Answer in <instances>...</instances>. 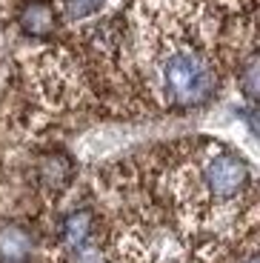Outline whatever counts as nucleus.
I'll list each match as a JSON object with an SVG mask.
<instances>
[{
	"label": "nucleus",
	"mask_w": 260,
	"mask_h": 263,
	"mask_svg": "<svg viewBox=\"0 0 260 263\" xmlns=\"http://www.w3.org/2000/svg\"><path fill=\"white\" fill-rule=\"evenodd\" d=\"M240 86H243V95L249 100L257 98V54H249L246 63L240 66Z\"/></svg>",
	"instance_id": "nucleus-7"
},
{
	"label": "nucleus",
	"mask_w": 260,
	"mask_h": 263,
	"mask_svg": "<svg viewBox=\"0 0 260 263\" xmlns=\"http://www.w3.org/2000/svg\"><path fill=\"white\" fill-rule=\"evenodd\" d=\"M32 252V237L20 226H0V257L6 263H23Z\"/></svg>",
	"instance_id": "nucleus-4"
},
{
	"label": "nucleus",
	"mask_w": 260,
	"mask_h": 263,
	"mask_svg": "<svg viewBox=\"0 0 260 263\" xmlns=\"http://www.w3.org/2000/svg\"><path fill=\"white\" fill-rule=\"evenodd\" d=\"M17 23L32 37H46V34L54 32L58 14H54V6L49 0H26L23 9H20V14H17Z\"/></svg>",
	"instance_id": "nucleus-3"
},
{
	"label": "nucleus",
	"mask_w": 260,
	"mask_h": 263,
	"mask_svg": "<svg viewBox=\"0 0 260 263\" xmlns=\"http://www.w3.org/2000/svg\"><path fill=\"white\" fill-rule=\"evenodd\" d=\"M75 252V263H103V257H100V252L95 249V246H78Z\"/></svg>",
	"instance_id": "nucleus-9"
},
{
	"label": "nucleus",
	"mask_w": 260,
	"mask_h": 263,
	"mask_svg": "<svg viewBox=\"0 0 260 263\" xmlns=\"http://www.w3.org/2000/svg\"><path fill=\"white\" fill-rule=\"evenodd\" d=\"M146 58L155 89L166 103L177 109L203 106L217 89V72L212 54L195 37L192 26H177L172 20L163 29H146Z\"/></svg>",
	"instance_id": "nucleus-1"
},
{
	"label": "nucleus",
	"mask_w": 260,
	"mask_h": 263,
	"mask_svg": "<svg viewBox=\"0 0 260 263\" xmlns=\"http://www.w3.org/2000/svg\"><path fill=\"white\" fill-rule=\"evenodd\" d=\"M38 175L43 180V186L60 189V186H66L69 178H72V160L66 158V155H46L38 166Z\"/></svg>",
	"instance_id": "nucleus-6"
},
{
	"label": "nucleus",
	"mask_w": 260,
	"mask_h": 263,
	"mask_svg": "<svg viewBox=\"0 0 260 263\" xmlns=\"http://www.w3.org/2000/svg\"><path fill=\"white\" fill-rule=\"evenodd\" d=\"M249 180V163L232 152H215L203 160L197 172V186H200L206 203H232L246 192Z\"/></svg>",
	"instance_id": "nucleus-2"
},
{
	"label": "nucleus",
	"mask_w": 260,
	"mask_h": 263,
	"mask_svg": "<svg viewBox=\"0 0 260 263\" xmlns=\"http://www.w3.org/2000/svg\"><path fill=\"white\" fill-rule=\"evenodd\" d=\"M91 226H95V217H91L89 209L72 212V215L63 220V226H60L63 243L69 246V249H78V246H83L86 240H89V235H91Z\"/></svg>",
	"instance_id": "nucleus-5"
},
{
	"label": "nucleus",
	"mask_w": 260,
	"mask_h": 263,
	"mask_svg": "<svg viewBox=\"0 0 260 263\" xmlns=\"http://www.w3.org/2000/svg\"><path fill=\"white\" fill-rule=\"evenodd\" d=\"M103 6V0H63V9L72 20H83L89 14H95Z\"/></svg>",
	"instance_id": "nucleus-8"
}]
</instances>
